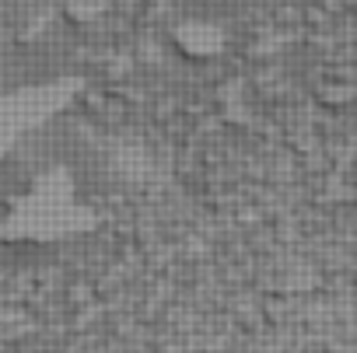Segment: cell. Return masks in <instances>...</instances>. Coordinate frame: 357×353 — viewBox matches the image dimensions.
<instances>
[{
  "label": "cell",
  "mask_w": 357,
  "mask_h": 353,
  "mask_svg": "<svg viewBox=\"0 0 357 353\" xmlns=\"http://www.w3.org/2000/svg\"><path fill=\"white\" fill-rule=\"evenodd\" d=\"M172 42L178 46V53H186L190 60H214L221 53V46H225V36H221L218 25L183 22V25H175Z\"/></svg>",
  "instance_id": "6da1fadb"
}]
</instances>
